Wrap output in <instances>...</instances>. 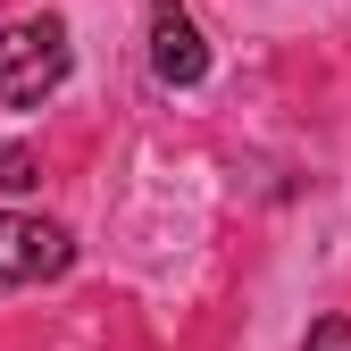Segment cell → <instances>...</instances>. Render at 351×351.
<instances>
[{"label": "cell", "instance_id": "3", "mask_svg": "<svg viewBox=\"0 0 351 351\" xmlns=\"http://www.w3.org/2000/svg\"><path fill=\"white\" fill-rule=\"evenodd\" d=\"M151 75L167 84V93H193V84L209 75V42H201L184 0H151Z\"/></svg>", "mask_w": 351, "mask_h": 351}, {"label": "cell", "instance_id": "2", "mask_svg": "<svg viewBox=\"0 0 351 351\" xmlns=\"http://www.w3.org/2000/svg\"><path fill=\"white\" fill-rule=\"evenodd\" d=\"M67 268H75V234L59 217L0 209V276L9 285H42V276H67Z\"/></svg>", "mask_w": 351, "mask_h": 351}, {"label": "cell", "instance_id": "1", "mask_svg": "<svg viewBox=\"0 0 351 351\" xmlns=\"http://www.w3.org/2000/svg\"><path fill=\"white\" fill-rule=\"evenodd\" d=\"M67 67H75L67 17H17V25H0V101H9V109H42L67 84Z\"/></svg>", "mask_w": 351, "mask_h": 351}, {"label": "cell", "instance_id": "4", "mask_svg": "<svg viewBox=\"0 0 351 351\" xmlns=\"http://www.w3.org/2000/svg\"><path fill=\"white\" fill-rule=\"evenodd\" d=\"M42 184V159L25 143H0V193H34Z\"/></svg>", "mask_w": 351, "mask_h": 351}, {"label": "cell", "instance_id": "5", "mask_svg": "<svg viewBox=\"0 0 351 351\" xmlns=\"http://www.w3.org/2000/svg\"><path fill=\"white\" fill-rule=\"evenodd\" d=\"M301 351H351V318H318Z\"/></svg>", "mask_w": 351, "mask_h": 351}]
</instances>
